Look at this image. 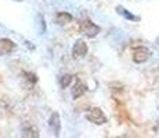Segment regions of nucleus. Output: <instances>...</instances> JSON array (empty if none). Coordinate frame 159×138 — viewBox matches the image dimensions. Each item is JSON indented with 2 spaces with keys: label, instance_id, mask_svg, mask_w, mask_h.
<instances>
[{
  "label": "nucleus",
  "instance_id": "obj_4",
  "mask_svg": "<svg viewBox=\"0 0 159 138\" xmlns=\"http://www.w3.org/2000/svg\"><path fill=\"white\" fill-rule=\"evenodd\" d=\"M15 48V44L8 39H0V55L10 54Z\"/></svg>",
  "mask_w": 159,
  "mask_h": 138
},
{
  "label": "nucleus",
  "instance_id": "obj_7",
  "mask_svg": "<svg viewBox=\"0 0 159 138\" xmlns=\"http://www.w3.org/2000/svg\"><path fill=\"white\" fill-rule=\"evenodd\" d=\"M118 11H119V13H120V14H123L126 18H129V20H139V18H137V17H134V15L129 14L126 10H125V8H122V7H118Z\"/></svg>",
  "mask_w": 159,
  "mask_h": 138
},
{
  "label": "nucleus",
  "instance_id": "obj_9",
  "mask_svg": "<svg viewBox=\"0 0 159 138\" xmlns=\"http://www.w3.org/2000/svg\"><path fill=\"white\" fill-rule=\"evenodd\" d=\"M158 124H159V122H158Z\"/></svg>",
  "mask_w": 159,
  "mask_h": 138
},
{
  "label": "nucleus",
  "instance_id": "obj_6",
  "mask_svg": "<svg viewBox=\"0 0 159 138\" xmlns=\"http://www.w3.org/2000/svg\"><path fill=\"white\" fill-rule=\"evenodd\" d=\"M72 21V15L68 13H58L56 15V22L58 25H65V24L71 22Z\"/></svg>",
  "mask_w": 159,
  "mask_h": 138
},
{
  "label": "nucleus",
  "instance_id": "obj_2",
  "mask_svg": "<svg viewBox=\"0 0 159 138\" xmlns=\"http://www.w3.org/2000/svg\"><path fill=\"white\" fill-rule=\"evenodd\" d=\"M80 32L83 33V35L89 36V38H94L96 35H98L100 32V28L96 25L94 22H91L90 20H84L80 22Z\"/></svg>",
  "mask_w": 159,
  "mask_h": 138
},
{
  "label": "nucleus",
  "instance_id": "obj_3",
  "mask_svg": "<svg viewBox=\"0 0 159 138\" xmlns=\"http://www.w3.org/2000/svg\"><path fill=\"white\" fill-rule=\"evenodd\" d=\"M148 58H149L148 48H145V47H137L136 50L133 51V61H134V62H137V64L145 62Z\"/></svg>",
  "mask_w": 159,
  "mask_h": 138
},
{
  "label": "nucleus",
  "instance_id": "obj_5",
  "mask_svg": "<svg viewBox=\"0 0 159 138\" xmlns=\"http://www.w3.org/2000/svg\"><path fill=\"white\" fill-rule=\"evenodd\" d=\"M87 54V44L83 40H78L73 47V55L75 57H84Z\"/></svg>",
  "mask_w": 159,
  "mask_h": 138
},
{
  "label": "nucleus",
  "instance_id": "obj_8",
  "mask_svg": "<svg viewBox=\"0 0 159 138\" xmlns=\"http://www.w3.org/2000/svg\"><path fill=\"white\" fill-rule=\"evenodd\" d=\"M72 80V78L69 75H65V76H62V79H61V86L62 87H66V86L69 84V82Z\"/></svg>",
  "mask_w": 159,
  "mask_h": 138
},
{
  "label": "nucleus",
  "instance_id": "obj_1",
  "mask_svg": "<svg viewBox=\"0 0 159 138\" xmlns=\"http://www.w3.org/2000/svg\"><path fill=\"white\" fill-rule=\"evenodd\" d=\"M86 119L94 124H104L107 122L105 115L100 108H90L86 112Z\"/></svg>",
  "mask_w": 159,
  "mask_h": 138
}]
</instances>
